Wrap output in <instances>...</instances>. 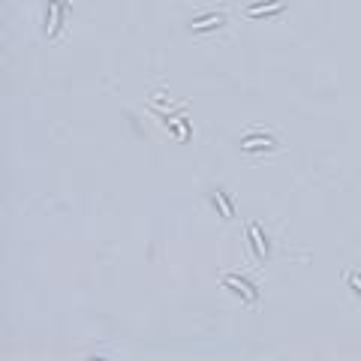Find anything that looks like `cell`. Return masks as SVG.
<instances>
[{
    "instance_id": "obj_1",
    "label": "cell",
    "mask_w": 361,
    "mask_h": 361,
    "mask_svg": "<svg viewBox=\"0 0 361 361\" xmlns=\"http://www.w3.org/2000/svg\"><path fill=\"white\" fill-rule=\"evenodd\" d=\"M241 148H244V151H250V154L271 151V148H274V138H271V135H265V132H253V135H247V138L241 142Z\"/></svg>"
},
{
    "instance_id": "obj_2",
    "label": "cell",
    "mask_w": 361,
    "mask_h": 361,
    "mask_svg": "<svg viewBox=\"0 0 361 361\" xmlns=\"http://www.w3.org/2000/svg\"><path fill=\"white\" fill-rule=\"evenodd\" d=\"M247 235H250V244H253L256 259H262V262H265V256H268V244H265V238H262V229H259L256 223H250V226H247Z\"/></svg>"
},
{
    "instance_id": "obj_3",
    "label": "cell",
    "mask_w": 361,
    "mask_h": 361,
    "mask_svg": "<svg viewBox=\"0 0 361 361\" xmlns=\"http://www.w3.org/2000/svg\"><path fill=\"white\" fill-rule=\"evenodd\" d=\"M223 283H226V286H229L232 292H241V295L247 298V301H250V304H253V301H256V286H253V283H247V280H235V277H226V280H223Z\"/></svg>"
},
{
    "instance_id": "obj_4",
    "label": "cell",
    "mask_w": 361,
    "mask_h": 361,
    "mask_svg": "<svg viewBox=\"0 0 361 361\" xmlns=\"http://www.w3.org/2000/svg\"><path fill=\"white\" fill-rule=\"evenodd\" d=\"M226 18L220 15V12H208V15H202V18H196L193 21V31L196 33H205V31H214V27H220Z\"/></svg>"
},
{
    "instance_id": "obj_5",
    "label": "cell",
    "mask_w": 361,
    "mask_h": 361,
    "mask_svg": "<svg viewBox=\"0 0 361 361\" xmlns=\"http://www.w3.org/2000/svg\"><path fill=\"white\" fill-rule=\"evenodd\" d=\"M48 12H51V15H48V21H45V36L51 39V36L58 33V27H61V18H64V3H51V6H48Z\"/></svg>"
},
{
    "instance_id": "obj_6",
    "label": "cell",
    "mask_w": 361,
    "mask_h": 361,
    "mask_svg": "<svg viewBox=\"0 0 361 361\" xmlns=\"http://www.w3.org/2000/svg\"><path fill=\"white\" fill-rule=\"evenodd\" d=\"M277 12H283V3H268V6H250L244 15L247 18H265V15H277Z\"/></svg>"
},
{
    "instance_id": "obj_7",
    "label": "cell",
    "mask_w": 361,
    "mask_h": 361,
    "mask_svg": "<svg viewBox=\"0 0 361 361\" xmlns=\"http://www.w3.org/2000/svg\"><path fill=\"white\" fill-rule=\"evenodd\" d=\"M214 205H217V208H220V214H223V217H226V220H232V217H235V211H232V205H229V199L223 196V193H214Z\"/></svg>"
},
{
    "instance_id": "obj_8",
    "label": "cell",
    "mask_w": 361,
    "mask_h": 361,
    "mask_svg": "<svg viewBox=\"0 0 361 361\" xmlns=\"http://www.w3.org/2000/svg\"><path fill=\"white\" fill-rule=\"evenodd\" d=\"M346 277H349V286L361 295V277H358V274H346Z\"/></svg>"
}]
</instances>
